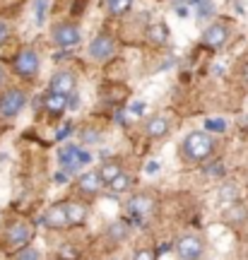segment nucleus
I'll return each mask as SVG.
<instances>
[{
	"label": "nucleus",
	"mask_w": 248,
	"mask_h": 260,
	"mask_svg": "<svg viewBox=\"0 0 248 260\" xmlns=\"http://www.w3.org/2000/svg\"><path fill=\"white\" fill-rule=\"evenodd\" d=\"M212 149H214V140H212V135L207 130H193L183 140V152L191 161H205V159H210Z\"/></svg>",
	"instance_id": "nucleus-1"
},
{
	"label": "nucleus",
	"mask_w": 248,
	"mask_h": 260,
	"mask_svg": "<svg viewBox=\"0 0 248 260\" xmlns=\"http://www.w3.org/2000/svg\"><path fill=\"white\" fill-rule=\"evenodd\" d=\"M202 253H205V243L198 236H193V234L178 236V241H176V255H178V260H200Z\"/></svg>",
	"instance_id": "nucleus-2"
},
{
	"label": "nucleus",
	"mask_w": 248,
	"mask_h": 260,
	"mask_svg": "<svg viewBox=\"0 0 248 260\" xmlns=\"http://www.w3.org/2000/svg\"><path fill=\"white\" fill-rule=\"evenodd\" d=\"M27 106V94L22 89H8L0 96V116L3 118H15L19 116V111Z\"/></svg>",
	"instance_id": "nucleus-3"
},
{
	"label": "nucleus",
	"mask_w": 248,
	"mask_h": 260,
	"mask_svg": "<svg viewBox=\"0 0 248 260\" xmlns=\"http://www.w3.org/2000/svg\"><path fill=\"white\" fill-rule=\"evenodd\" d=\"M15 73L19 77H34L39 73V53L34 48H22L15 58Z\"/></svg>",
	"instance_id": "nucleus-4"
},
{
	"label": "nucleus",
	"mask_w": 248,
	"mask_h": 260,
	"mask_svg": "<svg viewBox=\"0 0 248 260\" xmlns=\"http://www.w3.org/2000/svg\"><path fill=\"white\" fill-rule=\"evenodd\" d=\"M53 41L60 48H73L82 41V31L77 24H70V22H63L53 29Z\"/></svg>",
	"instance_id": "nucleus-5"
},
{
	"label": "nucleus",
	"mask_w": 248,
	"mask_h": 260,
	"mask_svg": "<svg viewBox=\"0 0 248 260\" xmlns=\"http://www.w3.org/2000/svg\"><path fill=\"white\" fill-rule=\"evenodd\" d=\"M32 236H34V232H32V226H29L27 222L10 224V229H8V246H10V248H15V251H19V248L29 246Z\"/></svg>",
	"instance_id": "nucleus-6"
},
{
	"label": "nucleus",
	"mask_w": 248,
	"mask_h": 260,
	"mask_svg": "<svg viewBox=\"0 0 248 260\" xmlns=\"http://www.w3.org/2000/svg\"><path fill=\"white\" fill-rule=\"evenodd\" d=\"M227 39H229V27L227 24H222V22H214L210 27L205 29V34H202V44L212 51H217L227 44Z\"/></svg>",
	"instance_id": "nucleus-7"
},
{
	"label": "nucleus",
	"mask_w": 248,
	"mask_h": 260,
	"mask_svg": "<svg viewBox=\"0 0 248 260\" xmlns=\"http://www.w3.org/2000/svg\"><path fill=\"white\" fill-rule=\"evenodd\" d=\"M113 51H116V41L109 37V34H99V37L92 39V44H89V56L94 60H106V58L113 56Z\"/></svg>",
	"instance_id": "nucleus-8"
},
{
	"label": "nucleus",
	"mask_w": 248,
	"mask_h": 260,
	"mask_svg": "<svg viewBox=\"0 0 248 260\" xmlns=\"http://www.w3.org/2000/svg\"><path fill=\"white\" fill-rule=\"evenodd\" d=\"M44 224L48 229H65L68 226V214H65V203L51 205L44 214Z\"/></svg>",
	"instance_id": "nucleus-9"
},
{
	"label": "nucleus",
	"mask_w": 248,
	"mask_h": 260,
	"mask_svg": "<svg viewBox=\"0 0 248 260\" xmlns=\"http://www.w3.org/2000/svg\"><path fill=\"white\" fill-rule=\"evenodd\" d=\"M75 75L68 73V70H60V73H55L53 77H51V89L48 92H58V94H73L75 92Z\"/></svg>",
	"instance_id": "nucleus-10"
},
{
	"label": "nucleus",
	"mask_w": 248,
	"mask_h": 260,
	"mask_svg": "<svg viewBox=\"0 0 248 260\" xmlns=\"http://www.w3.org/2000/svg\"><path fill=\"white\" fill-rule=\"evenodd\" d=\"M65 214H68V226H80L87 222V207L82 203H65Z\"/></svg>",
	"instance_id": "nucleus-11"
},
{
	"label": "nucleus",
	"mask_w": 248,
	"mask_h": 260,
	"mask_svg": "<svg viewBox=\"0 0 248 260\" xmlns=\"http://www.w3.org/2000/svg\"><path fill=\"white\" fill-rule=\"evenodd\" d=\"M149 210H152V200L145 198V195H138V198H133V200L128 203V212L133 214L138 222H142V219L147 217Z\"/></svg>",
	"instance_id": "nucleus-12"
},
{
	"label": "nucleus",
	"mask_w": 248,
	"mask_h": 260,
	"mask_svg": "<svg viewBox=\"0 0 248 260\" xmlns=\"http://www.w3.org/2000/svg\"><path fill=\"white\" fill-rule=\"evenodd\" d=\"M44 106L51 116H60V113L68 109V96L65 94H58V92H48L46 99H44Z\"/></svg>",
	"instance_id": "nucleus-13"
},
{
	"label": "nucleus",
	"mask_w": 248,
	"mask_h": 260,
	"mask_svg": "<svg viewBox=\"0 0 248 260\" xmlns=\"http://www.w3.org/2000/svg\"><path fill=\"white\" fill-rule=\"evenodd\" d=\"M101 188H104V181H101V176L97 174V171H92V174H82V176H80V190H82V193L97 195V193H101Z\"/></svg>",
	"instance_id": "nucleus-14"
},
{
	"label": "nucleus",
	"mask_w": 248,
	"mask_h": 260,
	"mask_svg": "<svg viewBox=\"0 0 248 260\" xmlns=\"http://www.w3.org/2000/svg\"><path fill=\"white\" fill-rule=\"evenodd\" d=\"M147 41L152 44V46H166V44H169V29H166V24H162V22L149 24Z\"/></svg>",
	"instance_id": "nucleus-15"
},
{
	"label": "nucleus",
	"mask_w": 248,
	"mask_h": 260,
	"mask_svg": "<svg viewBox=\"0 0 248 260\" xmlns=\"http://www.w3.org/2000/svg\"><path fill=\"white\" fill-rule=\"evenodd\" d=\"M106 236H109L111 241H116V243L126 241V239L130 236L128 222H126V219H113V222L109 224V229H106Z\"/></svg>",
	"instance_id": "nucleus-16"
},
{
	"label": "nucleus",
	"mask_w": 248,
	"mask_h": 260,
	"mask_svg": "<svg viewBox=\"0 0 248 260\" xmlns=\"http://www.w3.org/2000/svg\"><path fill=\"white\" fill-rule=\"evenodd\" d=\"M166 133H169V118H164V116H154V118L147 123V135L152 140L164 138Z\"/></svg>",
	"instance_id": "nucleus-17"
},
{
	"label": "nucleus",
	"mask_w": 248,
	"mask_h": 260,
	"mask_svg": "<svg viewBox=\"0 0 248 260\" xmlns=\"http://www.w3.org/2000/svg\"><path fill=\"white\" fill-rule=\"evenodd\" d=\"M224 217H227V222H231V224L246 222V217H248L246 205H241V203H231L229 207L224 210Z\"/></svg>",
	"instance_id": "nucleus-18"
},
{
	"label": "nucleus",
	"mask_w": 248,
	"mask_h": 260,
	"mask_svg": "<svg viewBox=\"0 0 248 260\" xmlns=\"http://www.w3.org/2000/svg\"><path fill=\"white\" fill-rule=\"evenodd\" d=\"M120 171H123V169H120L118 161H104V164H101V169L97 171V174L101 176V181H104V186H109V183H111V181H113L116 176H118Z\"/></svg>",
	"instance_id": "nucleus-19"
},
{
	"label": "nucleus",
	"mask_w": 248,
	"mask_h": 260,
	"mask_svg": "<svg viewBox=\"0 0 248 260\" xmlns=\"http://www.w3.org/2000/svg\"><path fill=\"white\" fill-rule=\"evenodd\" d=\"M133 8V0H106V10L111 17H120Z\"/></svg>",
	"instance_id": "nucleus-20"
},
{
	"label": "nucleus",
	"mask_w": 248,
	"mask_h": 260,
	"mask_svg": "<svg viewBox=\"0 0 248 260\" xmlns=\"http://www.w3.org/2000/svg\"><path fill=\"white\" fill-rule=\"evenodd\" d=\"M195 10H198V17H200L202 22L214 17V12H217V8H214L212 0H195Z\"/></svg>",
	"instance_id": "nucleus-21"
},
{
	"label": "nucleus",
	"mask_w": 248,
	"mask_h": 260,
	"mask_svg": "<svg viewBox=\"0 0 248 260\" xmlns=\"http://www.w3.org/2000/svg\"><path fill=\"white\" fill-rule=\"evenodd\" d=\"M109 188H111V193H126V190L130 188V176L120 171L118 176H116V178H113V181L109 183Z\"/></svg>",
	"instance_id": "nucleus-22"
},
{
	"label": "nucleus",
	"mask_w": 248,
	"mask_h": 260,
	"mask_svg": "<svg viewBox=\"0 0 248 260\" xmlns=\"http://www.w3.org/2000/svg\"><path fill=\"white\" fill-rule=\"evenodd\" d=\"M220 198L224 200V203H227V200H229V203H236V198H239V188L234 186V183H224V186L220 188Z\"/></svg>",
	"instance_id": "nucleus-23"
},
{
	"label": "nucleus",
	"mask_w": 248,
	"mask_h": 260,
	"mask_svg": "<svg viewBox=\"0 0 248 260\" xmlns=\"http://www.w3.org/2000/svg\"><path fill=\"white\" fill-rule=\"evenodd\" d=\"M227 125H229V123L224 121V118H207V121H205V130H207V133H224Z\"/></svg>",
	"instance_id": "nucleus-24"
},
{
	"label": "nucleus",
	"mask_w": 248,
	"mask_h": 260,
	"mask_svg": "<svg viewBox=\"0 0 248 260\" xmlns=\"http://www.w3.org/2000/svg\"><path fill=\"white\" fill-rule=\"evenodd\" d=\"M15 260H41V253L37 248H32V246H24V248H19Z\"/></svg>",
	"instance_id": "nucleus-25"
},
{
	"label": "nucleus",
	"mask_w": 248,
	"mask_h": 260,
	"mask_svg": "<svg viewBox=\"0 0 248 260\" xmlns=\"http://www.w3.org/2000/svg\"><path fill=\"white\" fill-rule=\"evenodd\" d=\"M46 10H48V0H34V17H37V24H44Z\"/></svg>",
	"instance_id": "nucleus-26"
},
{
	"label": "nucleus",
	"mask_w": 248,
	"mask_h": 260,
	"mask_svg": "<svg viewBox=\"0 0 248 260\" xmlns=\"http://www.w3.org/2000/svg\"><path fill=\"white\" fill-rule=\"evenodd\" d=\"M58 255L63 260H77V248H73V246H63L60 251H58Z\"/></svg>",
	"instance_id": "nucleus-27"
},
{
	"label": "nucleus",
	"mask_w": 248,
	"mask_h": 260,
	"mask_svg": "<svg viewBox=\"0 0 248 260\" xmlns=\"http://www.w3.org/2000/svg\"><path fill=\"white\" fill-rule=\"evenodd\" d=\"M82 140L87 142V145H94V142H99V130H84L82 133Z\"/></svg>",
	"instance_id": "nucleus-28"
},
{
	"label": "nucleus",
	"mask_w": 248,
	"mask_h": 260,
	"mask_svg": "<svg viewBox=\"0 0 248 260\" xmlns=\"http://www.w3.org/2000/svg\"><path fill=\"white\" fill-rule=\"evenodd\" d=\"M133 260H157V253L152 248H142V251L135 253V258Z\"/></svg>",
	"instance_id": "nucleus-29"
},
{
	"label": "nucleus",
	"mask_w": 248,
	"mask_h": 260,
	"mask_svg": "<svg viewBox=\"0 0 248 260\" xmlns=\"http://www.w3.org/2000/svg\"><path fill=\"white\" fill-rule=\"evenodd\" d=\"M128 111L133 113V116H142V113H145V102H130Z\"/></svg>",
	"instance_id": "nucleus-30"
},
{
	"label": "nucleus",
	"mask_w": 248,
	"mask_h": 260,
	"mask_svg": "<svg viewBox=\"0 0 248 260\" xmlns=\"http://www.w3.org/2000/svg\"><path fill=\"white\" fill-rule=\"evenodd\" d=\"M10 37V29H8V24L0 19V44H5V39Z\"/></svg>",
	"instance_id": "nucleus-31"
},
{
	"label": "nucleus",
	"mask_w": 248,
	"mask_h": 260,
	"mask_svg": "<svg viewBox=\"0 0 248 260\" xmlns=\"http://www.w3.org/2000/svg\"><path fill=\"white\" fill-rule=\"evenodd\" d=\"M70 130H73L70 125H63V128H60L58 133H55V140H65L68 135H70Z\"/></svg>",
	"instance_id": "nucleus-32"
},
{
	"label": "nucleus",
	"mask_w": 248,
	"mask_h": 260,
	"mask_svg": "<svg viewBox=\"0 0 248 260\" xmlns=\"http://www.w3.org/2000/svg\"><path fill=\"white\" fill-rule=\"evenodd\" d=\"M157 171H159V164H157V161H149L147 167H145V174H157Z\"/></svg>",
	"instance_id": "nucleus-33"
},
{
	"label": "nucleus",
	"mask_w": 248,
	"mask_h": 260,
	"mask_svg": "<svg viewBox=\"0 0 248 260\" xmlns=\"http://www.w3.org/2000/svg\"><path fill=\"white\" fill-rule=\"evenodd\" d=\"M65 181H68V174H65V171L55 174V183H65Z\"/></svg>",
	"instance_id": "nucleus-34"
},
{
	"label": "nucleus",
	"mask_w": 248,
	"mask_h": 260,
	"mask_svg": "<svg viewBox=\"0 0 248 260\" xmlns=\"http://www.w3.org/2000/svg\"><path fill=\"white\" fill-rule=\"evenodd\" d=\"M3 84H5V68L0 65V87H3Z\"/></svg>",
	"instance_id": "nucleus-35"
},
{
	"label": "nucleus",
	"mask_w": 248,
	"mask_h": 260,
	"mask_svg": "<svg viewBox=\"0 0 248 260\" xmlns=\"http://www.w3.org/2000/svg\"><path fill=\"white\" fill-rule=\"evenodd\" d=\"M241 128H243V130H248V113H246V116H243V118H241Z\"/></svg>",
	"instance_id": "nucleus-36"
},
{
	"label": "nucleus",
	"mask_w": 248,
	"mask_h": 260,
	"mask_svg": "<svg viewBox=\"0 0 248 260\" xmlns=\"http://www.w3.org/2000/svg\"><path fill=\"white\" fill-rule=\"evenodd\" d=\"M243 80H246V82H248V65H246V68H243Z\"/></svg>",
	"instance_id": "nucleus-37"
}]
</instances>
